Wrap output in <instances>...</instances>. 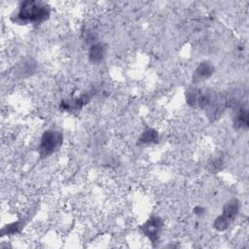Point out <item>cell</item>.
<instances>
[{"label":"cell","instance_id":"obj_1","mask_svg":"<svg viewBox=\"0 0 249 249\" xmlns=\"http://www.w3.org/2000/svg\"><path fill=\"white\" fill-rule=\"evenodd\" d=\"M51 16V7L43 1L26 0L21 1L10 19L18 25L40 24L49 19Z\"/></svg>","mask_w":249,"mask_h":249},{"label":"cell","instance_id":"obj_9","mask_svg":"<svg viewBox=\"0 0 249 249\" xmlns=\"http://www.w3.org/2000/svg\"><path fill=\"white\" fill-rule=\"evenodd\" d=\"M159 141V133L155 128H145L138 138L139 145H152Z\"/></svg>","mask_w":249,"mask_h":249},{"label":"cell","instance_id":"obj_2","mask_svg":"<svg viewBox=\"0 0 249 249\" xmlns=\"http://www.w3.org/2000/svg\"><path fill=\"white\" fill-rule=\"evenodd\" d=\"M62 131L55 128L46 129L39 140L38 155L41 159H46L54 154L63 143Z\"/></svg>","mask_w":249,"mask_h":249},{"label":"cell","instance_id":"obj_3","mask_svg":"<svg viewBox=\"0 0 249 249\" xmlns=\"http://www.w3.org/2000/svg\"><path fill=\"white\" fill-rule=\"evenodd\" d=\"M240 202L237 198L229 199L223 206L222 212L213 221V228L217 231L228 230L239 214Z\"/></svg>","mask_w":249,"mask_h":249},{"label":"cell","instance_id":"obj_6","mask_svg":"<svg viewBox=\"0 0 249 249\" xmlns=\"http://www.w3.org/2000/svg\"><path fill=\"white\" fill-rule=\"evenodd\" d=\"M91 96H92V92L87 91L84 94L80 95L79 97L63 99L60 102V108L63 110H67V111L79 110L91 99Z\"/></svg>","mask_w":249,"mask_h":249},{"label":"cell","instance_id":"obj_11","mask_svg":"<svg viewBox=\"0 0 249 249\" xmlns=\"http://www.w3.org/2000/svg\"><path fill=\"white\" fill-rule=\"evenodd\" d=\"M204 208L202 207V206H196V207H195L194 208V213L196 214V215H197V216H200V215H202L203 213H204Z\"/></svg>","mask_w":249,"mask_h":249},{"label":"cell","instance_id":"obj_4","mask_svg":"<svg viewBox=\"0 0 249 249\" xmlns=\"http://www.w3.org/2000/svg\"><path fill=\"white\" fill-rule=\"evenodd\" d=\"M139 229L151 242H158L163 229V220L160 216L153 215L148 218Z\"/></svg>","mask_w":249,"mask_h":249},{"label":"cell","instance_id":"obj_10","mask_svg":"<svg viewBox=\"0 0 249 249\" xmlns=\"http://www.w3.org/2000/svg\"><path fill=\"white\" fill-rule=\"evenodd\" d=\"M23 226V223L20 221H17V222H13L9 225H6L5 227L2 228L1 232L3 235H11V234H15L20 231L21 228Z\"/></svg>","mask_w":249,"mask_h":249},{"label":"cell","instance_id":"obj_7","mask_svg":"<svg viewBox=\"0 0 249 249\" xmlns=\"http://www.w3.org/2000/svg\"><path fill=\"white\" fill-rule=\"evenodd\" d=\"M106 56V46L101 43L97 42L89 46L88 52V57L89 62L93 64L101 63Z\"/></svg>","mask_w":249,"mask_h":249},{"label":"cell","instance_id":"obj_5","mask_svg":"<svg viewBox=\"0 0 249 249\" xmlns=\"http://www.w3.org/2000/svg\"><path fill=\"white\" fill-rule=\"evenodd\" d=\"M215 71L214 65L210 61H201L194 70L192 76V82L195 85L203 83L210 79Z\"/></svg>","mask_w":249,"mask_h":249},{"label":"cell","instance_id":"obj_8","mask_svg":"<svg viewBox=\"0 0 249 249\" xmlns=\"http://www.w3.org/2000/svg\"><path fill=\"white\" fill-rule=\"evenodd\" d=\"M248 124V110L246 107L239 106L233 115L232 124L236 129H247Z\"/></svg>","mask_w":249,"mask_h":249}]
</instances>
